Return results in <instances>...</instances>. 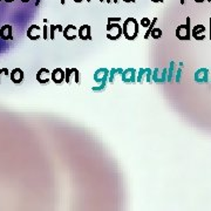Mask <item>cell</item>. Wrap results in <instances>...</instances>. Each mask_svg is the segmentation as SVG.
<instances>
[{"label":"cell","instance_id":"2","mask_svg":"<svg viewBox=\"0 0 211 211\" xmlns=\"http://www.w3.org/2000/svg\"><path fill=\"white\" fill-rule=\"evenodd\" d=\"M108 77H109V69H107V68H99V69H96L94 73V81L99 86L98 87H93L92 90L93 92H102V90L106 89Z\"/></svg>","mask_w":211,"mask_h":211},{"label":"cell","instance_id":"36","mask_svg":"<svg viewBox=\"0 0 211 211\" xmlns=\"http://www.w3.org/2000/svg\"><path fill=\"white\" fill-rule=\"evenodd\" d=\"M39 4H40V0H36V1H35V5H36V6H38V5H39Z\"/></svg>","mask_w":211,"mask_h":211},{"label":"cell","instance_id":"8","mask_svg":"<svg viewBox=\"0 0 211 211\" xmlns=\"http://www.w3.org/2000/svg\"><path fill=\"white\" fill-rule=\"evenodd\" d=\"M205 31H207L205 26L199 24V25H196V26L191 29V35H193L197 41H202L205 39V35H204V32Z\"/></svg>","mask_w":211,"mask_h":211},{"label":"cell","instance_id":"3","mask_svg":"<svg viewBox=\"0 0 211 211\" xmlns=\"http://www.w3.org/2000/svg\"><path fill=\"white\" fill-rule=\"evenodd\" d=\"M191 19L187 17V24L180 25L176 28V38L182 41H189L191 38Z\"/></svg>","mask_w":211,"mask_h":211},{"label":"cell","instance_id":"17","mask_svg":"<svg viewBox=\"0 0 211 211\" xmlns=\"http://www.w3.org/2000/svg\"><path fill=\"white\" fill-rule=\"evenodd\" d=\"M174 68H175V62L171 61L170 65H169V69L166 71V82H170L172 80V76H174Z\"/></svg>","mask_w":211,"mask_h":211},{"label":"cell","instance_id":"23","mask_svg":"<svg viewBox=\"0 0 211 211\" xmlns=\"http://www.w3.org/2000/svg\"><path fill=\"white\" fill-rule=\"evenodd\" d=\"M72 72H73V75L75 77V83L77 85H80V76H79V69L77 68H72Z\"/></svg>","mask_w":211,"mask_h":211},{"label":"cell","instance_id":"7","mask_svg":"<svg viewBox=\"0 0 211 211\" xmlns=\"http://www.w3.org/2000/svg\"><path fill=\"white\" fill-rule=\"evenodd\" d=\"M193 79L197 83H207L209 79V69L208 68H199L195 72Z\"/></svg>","mask_w":211,"mask_h":211},{"label":"cell","instance_id":"15","mask_svg":"<svg viewBox=\"0 0 211 211\" xmlns=\"http://www.w3.org/2000/svg\"><path fill=\"white\" fill-rule=\"evenodd\" d=\"M122 72H123V69H122V68H112V69L109 71V77H108V82L113 85V83H114L115 75H116V74H120V75H121Z\"/></svg>","mask_w":211,"mask_h":211},{"label":"cell","instance_id":"1","mask_svg":"<svg viewBox=\"0 0 211 211\" xmlns=\"http://www.w3.org/2000/svg\"><path fill=\"white\" fill-rule=\"evenodd\" d=\"M122 32H123V36L127 40L133 41L135 40L140 32V24L137 23V20L135 18H127L123 21L122 25Z\"/></svg>","mask_w":211,"mask_h":211},{"label":"cell","instance_id":"28","mask_svg":"<svg viewBox=\"0 0 211 211\" xmlns=\"http://www.w3.org/2000/svg\"><path fill=\"white\" fill-rule=\"evenodd\" d=\"M3 71H4V74H5V75L9 76V71L7 69V68H3Z\"/></svg>","mask_w":211,"mask_h":211},{"label":"cell","instance_id":"34","mask_svg":"<svg viewBox=\"0 0 211 211\" xmlns=\"http://www.w3.org/2000/svg\"><path fill=\"white\" fill-rule=\"evenodd\" d=\"M73 1H75V3H77V4H80V3H82L83 0H73Z\"/></svg>","mask_w":211,"mask_h":211},{"label":"cell","instance_id":"26","mask_svg":"<svg viewBox=\"0 0 211 211\" xmlns=\"http://www.w3.org/2000/svg\"><path fill=\"white\" fill-rule=\"evenodd\" d=\"M181 74H182V67L180 66V68L176 71V82H177V83L181 82Z\"/></svg>","mask_w":211,"mask_h":211},{"label":"cell","instance_id":"40","mask_svg":"<svg viewBox=\"0 0 211 211\" xmlns=\"http://www.w3.org/2000/svg\"><path fill=\"white\" fill-rule=\"evenodd\" d=\"M117 1H119V0H113V3H114V4H117Z\"/></svg>","mask_w":211,"mask_h":211},{"label":"cell","instance_id":"41","mask_svg":"<svg viewBox=\"0 0 211 211\" xmlns=\"http://www.w3.org/2000/svg\"><path fill=\"white\" fill-rule=\"evenodd\" d=\"M90 1H92V0H87V3H90Z\"/></svg>","mask_w":211,"mask_h":211},{"label":"cell","instance_id":"29","mask_svg":"<svg viewBox=\"0 0 211 211\" xmlns=\"http://www.w3.org/2000/svg\"><path fill=\"white\" fill-rule=\"evenodd\" d=\"M209 23H210V28H209V38H210V41H211V18L209 19Z\"/></svg>","mask_w":211,"mask_h":211},{"label":"cell","instance_id":"39","mask_svg":"<svg viewBox=\"0 0 211 211\" xmlns=\"http://www.w3.org/2000/svg\"><path fill=\"white\" fill-rule=\"evenodd\" d=\"M106 3H107V4H110V3H112V0H106Z\"/></svg>","mask_w":211,"mask_h":211},{"label":"cell","instance_id":"43","mask_svg":"<svg viewBox=\"0 0 211 211\" xmlns=\"http://www.w3.org/2000/svg\"><path fill=\"white\" fill-rule=\"evenodd\" d=\"M208 3H211V0H208Z\"/></svg>","mask_w":211,"mask_h":211},{"label":"cell","instance_id":"19","mask_svg":"<svg viewBox=\"0 0 211 211\" xmlns=\"http://www.w3.org/2000/svg\"><path fill=\"white\" fill-rule=\"evenodd\" d=\"M156 23H157V18L155 17V18L151 20V23H150V25L148 26V29H147V32H145V34H144V39H148L149 36H150V32H151V29L154 28V26L156 25Z\"/></svg>","mask_w":211,"mask_h":211},{"label":"cell","instance_id":"25","mask_svg":"<svg viewBox=\"0 0 211 211\" xmlns=\"http://www.w3.org/2000/svg\"><path fill=\"white\" fill-rule=\"evenodd\" d=\"M42 33H44L42 36H44V39H45V40L50 39V36H48V27H47V25L42 27Z\"/></svg>","mask_w":211,"mask_h":211},{"label":"cell","instance_id":"6","mask_svg":"<svg viewBox=\"0 0 211 211\" xmlns=\"http://www.w3.org/2000/svg\"><path fill=\"white\" fill-rule=\"evenodd\" d=\"M63 38L68 41H73L77 38V28L74 25H68L62 31Z\"/></svg>","mask_w":211,"mask_h":211},{"label":"cell","instance_id":"33","mask_svg":"<svg viewBox=\"0 0 211 211\" xmlns=\"http://www.w3.org/2000/svg\"><path fill=\"white\" fill-rule=\"evenodd\" d=\"M20 1H21V3H24V4H26V3H29L31 0H20Z\"/></svg>","mask_w":211,"mask_h":211},{"label":"cell","instance_id":"27","mask_svg":"<svg viewBox=\"0 0 211 211\" xmlns=\"http://www.w3.org/2000/svg\"><path fill=\"white\" fill-rule=\"evenodd\" d=\"M122 19L120 18V17H109V18H108V23H120V21H121Z\"/></svg>","mask_w":211,"mask_h":211},{"label":"cell","instance_id":"30","mask_svg":"<svg viewBox=\"0 0 211 211\" xmlns=\"http://www.w3.org/2000/svg\"><path fill=\"white\" fill-rule=\"evenodd\" d=\"M195 3H197V4H202V3H204L205 0H193Z\"/></svg>","mask_w":211,"mask_h":211},{"label":"cell","instance_id":"21","mask_svg":"<svg viewBox=\"0 0 211 211\" xmlns=\"http://www.w3.org/2000/svg\"><path fill=\"white\" fill-rule=\"evenodd\" d=\"M73 75V72H72V68H66V71H65V81H66V83H71V76Z\"/></svg>","mask_w":211,"mask_h":211},{"label":"cell","instance_id":"32","mask_svg":"<svg viewBox=\"0 0 211 211\" xmlns=\"http://www.w3.org/2000/svg\"><path fill=\"white\" fill-rule=\"evenodd\" d=\"M124 3H135V0H123Z\"/></svg>","mask_w":211,"mask_h":211},{"label":"cell","instance_id":"24","mask_svg":"<svg viewBox=\"0 0 211 211\" xmlns=\"http://www.w3.org/2000/svg\"><path fill=\"white\" fill-rule=\"evenodd\" d=\"M150 23H151V20H150L149 18H147V17H144V18L141 19V26L147 27V28H148V26L150 25Z\"/></svg>","mask_w":211,"mask_h":211},{"label":"cell","instance_id":"4","mask_svg":"<svg viewBox=\"0 0 211 211\" xmlns=\"http://www.w3.org/2000/svg\"><path fill=\"white\" fill-rule=\"evenodd\" d=\"M166 71H168V68H162L161 74H160V68H155L153 71V74H151V80L155 83L164 85L166 82Z\"/></svg>","mask_w":211,"mask_h":211},{"label":"cell","instance_id":"37","mask_svg":"<svg viewBox=\"0 0 211 211\" xmlns=\"http://www.w3.org/2000/svg\"><path fill=\"white\" fill-rule=\"evenodd\" d=\"M180 1H181V5H184L185 0H180Z\"/></svg>","mask_w":211,"mask_h":211},{"label":"cell","instance_id":"13","mask_svg":"<svg viewBox=\"0 0 211 211\" xmlns=\"http://www.w3.org/2000/svg\"><path fill=\"white\" fill-rule=\"evenodd\" d=\"M50 79L53 80V82L55 83H62L65 81V71L61 69V68H55L53 72L50 73Z\"/></svg>","mask_w":211,"mask_h":211},{"label":"cell","instance_id":"9","mask_svg":"<svg viewBox=\"0 0 211 211\" xmlns=\"http://www.w3.org/2000/svg\"><path fill=\"white\" fill-rule=\"evenodd\" d=\"M50 79V72L47 68H40L38 71V73H36V80H38L39 83H42V85L48 83Z\"/></svg>","mask_w":211,"mask_h":211},{"label":"cell","instance_id":"5","mask_svg":"<svg viewBox=\"0 0 211 211\" xmlns=\"http://www.w3.org/2000/svg\"><path fill=\"white\" fill-rule=\"evenodd\" d=\"M136 69L135 68H127V69H123L121 76H122V81L124 83H136Z\"/></svg>","mask_w":211,"mask_h":211},{"label":"cell","instance_id":"22","mask_svg":"<svg viewBox=\"0 0 211 211\" xmlns=\"http://www.w3.org/2000/svg\"><path fill=\"white\" fill-rule=\"evenodd\" d=\"M151 74H153V71L150 68H147V73H145V81L148 83H153V80H151Z\"/></svg>","mask_w":211,"mask_h":211},{"label":"cell","instance_id":"20","mask_svg":"<svg viewBox=\"0 0 211 211\" xmlns=\"http://www.w3.org/2000/svg\"><path fill=\"white\" fill-rule=\"evenodd\" d=\"M145 73H147V68H141L137 73V76H136V82L137 83H143L142 81H143V76L145 75Z\"/></svg>","mask_w":211,"mask_h":211},{"label":"cell","instance_id":"18","mask_svg":"<svg viewBox=\"0 0 211 211\" xmlns=\"http://www.w3.org/2000/svg\"><path fill=\"white\" fill-rule=\"evenodd\" d=\"M150 36L153 39H160L162 36V31L158 27H154L153 29H151V32H150Z\"/></svg>","mask_w":211,"mask_h":211},{"label":"cell","instance_id":"10","mask_svg":"<svg viewBox=\"0 0 211 211\" xmlns=\"http://www.w3.org/2000/svg\"><path fill=\"white\" fill-rule=\"evenodd\" d=\"M40 32H41L40 26H38V25H32V26L27 29V38L32 41L39 40L41 36Z\"/></svg>","mask_w":211,"mask_h":211},{"label":"cell","instance_id":"44","mask_svg":"<svg viewBox=\"0 0 211 211\" xmlns=\"http://www.w3.org/2000/svg\"><path fill=\"white\" fill-rule=\"evenodd\" d=\"M0 1H1V0H0Z\"/></svg>","mask_w":211,"mask_h":211},{"label":"cell","instance_id":"38","mask_svg":"<svg viewBox=\"0 0 211 211\" xmlns=\"http://www.w3.org/2000/svg\"><path fill=\"white\" fill-rule=\"evenodd\" d=\"M66 4V0H61V5H65Z\"/></svg>","mask_w":211,"mask_h":211},{"label":"cell","instance_id":"12","mask_svg":"<svg viewBox=\"0 0 211 211\" xmlns=\"http://www.w3.org/2000/svg\"><path fill=\"white\" fill-rule=\"evenodd\" d=\"M77 36L81 40H92V32H90L89 25H83L77 29Z\"/></svg>","mask_w":211,"mask_h":211},{"label":"cell","instance_id":"16","mask_svg":"<svg viewBox=\"0 0 211 211\" xmlns=\"http://www.w3.org/2000/svg\"><path fill=\"white\" fill-rule=\"evenodd\" d=\"M58 29L59 32L63 31V27L61 25H50V40H54L55 38V31Z\"/></svg>","mask_w":211,"mask_h":211},{"label":"cell","instance_id":"31","mask_svg":"<svg viewBox=\"0 0 211 211\" xmlns=\"http://www.w3.org/2000/svg\"><path fill=\"white\" fill-rule=\"evenodd\" d=\"M151 1H153V3H163L164 0H151Z\"/></svg>","mask_w":211,"mask_h":211},{"label":"cell","instance_id":"11","mask_svg":"<svg viewBox=\"0 0 211 211\" xmlns=\"http://www.w3.org/2000/svg\"><path fill=\"white\" fill-rule=\"evenodd\" d=\"M24 77H25V75H24V72L21 68H14V69H12V72L9 73V79H11V81L13 82V83H21L24 80Z\"/></svg>","mask_w":211,"mask_h":211},{"label":"cell","instance_id":"14","mask_svg":"<svg viewBox=\"0 0 211 211\" xmlns=\"http://www.w3.org/2000/svg\"><path fill=\"white\" fill-rule=\"evenodd\" d=\"M0 38L3 40H13V34H12V26L11 25H4L0 28Z\"/></svg>","mask_w":211,"mask_h":211},{"label":"cell","instance_id":"42","mask_svg":"<svg viewBox=\"0 0 211 211\" xmlns=\"http://www.w3.org/2000/svg\"><path fill=\"white\" fill-rule=\"evenodd\" d=\"M100 3H103V0H100Z\"/></svg>","mask_w":211,"mask_h":211},{"label":"cell","instance_id":"35","mask_svg":"<svg viewBox=\"0 0 211 211\" xmlns=\"http://www.w3.org/2000/svg\"><path fill=\"white\" fill-rule=\"evenodd\" d=\"M1 73H4V71H3V68H0V76H1ZM0 82H1V80H0Z\"/></svg>","mask_w":211,"mask_h":211}]
</instances>
